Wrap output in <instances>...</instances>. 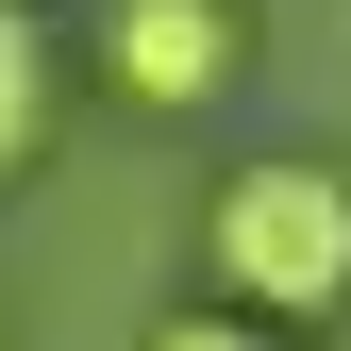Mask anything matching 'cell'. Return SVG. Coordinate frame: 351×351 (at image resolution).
Segmentation results:
<instances>
[{"label": "cell", "mask_w": 351, "mask_h": 351, "mask_svg": "<svg viewBox=\"0 0 351 351\" xmlns=\"http://www.w3.org/2000/svg\"><path fill=\"white\" fill-rule=\"evenodd\" d=\"M201 268H217V301H251V318H285V335L351 318V167H318V151L234 167V184L201 201Z\"/></svg>", "instance_id": "obj_1"}, {"label": "cell", "mask_w": 351, "mask_h": 351, "mask_svg": "<svg viewBox=\"0 0 351 351\" xmlns=\"http://www.w3.org/2000/svg\"><path fill=\"white\" fill-rule=\"evenodd\" d=\"M101 84L134 117H201L234 84V0H117L101 17Z\"/></svg>", "instance_id": "obj_2"}, {"label": "cell", "mask_w": 351, "mask_h": 351, "mask_svg": "<svg viewBox=\"0 0 351 351\" xmlns=\"http://www.w3.org/2000/svg\"><path fill=\"white\" fill-rule=\"evenodd\" d=\"M51 151V17L34 0H0V167Z\"/></svg>", "instance_id": "obj_3"}, {"label": "cell", "mask_w": 351, "mask_h": 351, "mask_svg": "<svg viewBox=\"0 0 351 351\" xmlns=\"http://www.w3.org/2000/svg\"><path fill=\"white\" fill-rule=\"evenodd\" d=\"M151 351H285V318H251V301H184V318H151Z\"/></svg>", "instance_id": "obj_4"}]
</instances>
